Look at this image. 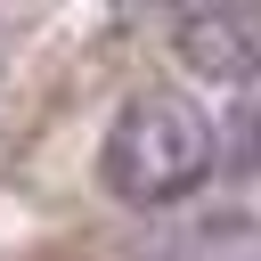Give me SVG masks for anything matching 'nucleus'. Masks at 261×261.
Instances as JSON below:
<instances>
[{
	"label": "nucleus",
	"instance_id": "f257e3e1",
	"mask_svg": "<svg viewBox=\"0 0 261 261\" xmlns=\"http://www.w3.org/2000/svg\"><path fill=\"white\" fill-rule=\"evenodd\" d=\"M204 171H212V122L171 90H139L98 147V179L122 204H179L188 188H204Z\"/></svg>",
	"mask_w": 261,
	"mask_h": 261
},
{
	"label": "nucleus",
	"instance_id": "f03ea898",
	"mask_svg": "<svg viewBox=\"0 0 261 261\" xmlns=\"http://www.w3.org/2000/svg\"><path fill=\"white\" fill-rule=\"evenodd\" d=\"M171 57L196 82H253L261 73V0H204L171 16Z\"/></svg>",
	"mask_w": 261,
	"mask_h": 261
}]
</instances>
